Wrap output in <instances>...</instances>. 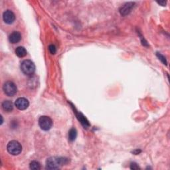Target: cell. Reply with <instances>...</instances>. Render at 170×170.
Segmentation results:
<instances>
[{
    "mask_svg": "<svg viewBox=\"0 0 170 170\" xmlns=\"http://www.w3.org/2000/svg\"><path fill=\"white\" fill-rule=\"evenodd\" d=\"M7 149L8 152L13 156H17L22 151V146L19 142L16 140H12L7 144Z\"/></svg>",
    "mask_w": 170,
    "mask_h": 170,
    "instance_id": "3957f363",
    "label": "cell"
},
{
    "mask_svg": "<svg viewBox=\"0 0 170 170\" xmlns=\"http://www.w3.org/2000/svg\"><path fill=\"white\" fill-rule=\"evenodd\" d=\"M39 125L43 130L47 131L51 128L53 126V121L49 116H42L39 119Z\"/></svg>",
    "mask_w": 170,
    "mask_h": 170,
    "instance_id": "5b68a950",
    "label": "cell"
},
{
    "mask_svg": "<svg viewBox=\"0 0 170 170\" xmlns=\"http://www.w3.org/2000/svg\"><path fill=\"white\" fill-rule=\"evenodd\" d=\"M157 3H159V5H162V6H164L166 4V2H165V1H163V2H158Z\"/></svg>",
    "mask_w": 170,
    "mask_h": 170,
    "instance_id": "e0dca14e",
    "label": "cell"
},
{
    "mask_svg": "<svg viewBox=\"0 0 170 170\" xmlns=\"http://www.w3.org/2000/svg\"><path fill=\"white\" fill-rule=\"evenodd\" d=\"M21 71L26 74V75H32L35 71V66L33 62L30 60H25L21 64Z\"/></svg>",
    "mask_w": 170,
    "mask_h": 170,
    "instance_id": "7a4b0ae2",
    "label": "cell"
},
{
    "mask_svg": "<svg viewBox=\"0 0 170 170\" xmlns=\"http://www.w3.org/2000/svg\"><path fill=\"white\" fill-rule=\"evenodd\" d=\"M21 35L18 31H13L11 35H9V41L10 43L13 44L17 43L21 41Z\"/></svg>",
    "mask_w": 170,
    "mask_h": 170,
    "instance_id": "9c48e42d",
    "label": "cell"
},
{
    "mask_svg": "<svg viewBox=\"0 0 170 170\" xmlns=\"http://www.w3.org/2000/svg\"><path fill=\"white\" fill-rule=\"evenodd\" d=\"M130 168L132 169H139V168L137 166V164L136 163H132L131 166H130Z\"/></svg>",
    "mask_w": 170,
    "mask_h": 170,
    "instance_id": "2e32d148",
    "label": "cell"
},
{
    "mask_svg": "<svg viewBox=\"0 0 170 170\" xmlns=\"http://www.w3.org/2000/svg\"><path fill=\"white\" fill-rule=\"evenodd\" d=\"M49 52L52 54H54L57 52V48L54 45H50L49 46Z\"/></svg>",
    "mask_w": 170,
    "mask_h": 170,
    "instance_id": "5bb4252c",
    "label": "cell"
},
{
    "mask_svg": "<svg viewBox=\"0 0 170 170\" xmlns=\"http://www.w3.org/2000/svg\"><path fill=\"white\" fill-rule=\"evenodd\" d=\"M3 90L6 95L9 97H13L17 93V88L16 84L12 81H7L3 84Z\"/></svg>",
    "mask_w": 170,
    "mask_h": 170,
    "instance_id": "277c9868",
    "label": "cell"
},
{
    "mask_svg": "<svg viewBox=\"0 0 170 170\" xmlns=\"http://www.w3.org/2000/svg\"><path fill=\"white\" fill-rule=\"evenodd\" d=\"M157 55H158V57H159V59H160L161 60V61L165 64H167V62H166V58H165L163 55H162V54H159V53H158L157 54Z\"/></svg>",
    "mask_w": 170,
    "mask_h": 170,
    "instance_id": "9a60e30c",
    "label": "cell"
},
{
    "mask_svg": "<svg viewBox=\"0 0 170 170\" xmlns=\"http://www.w3.org/2000/svg\"><path fill=\"white\" fill-rule=\"evenodd\" d=\"M15 105L17 109L20 111H24L29 107V102L28 100L25 98H17L16 102H15Z\"/></svg>",
    "mask_w": 170,
    "mask_h": 170,
    "instance_id": "8992f818",
    "label": "cell"
},
{
    "mask_svg": "<svg viewBox=\"0 0 170 170\" xmlns=\"http://www.w3.org/2000/svg\"><path fill=\"white\" fill-rule=\"evenodd\" d=\"M134 3L132 2L126 3L120 8V13L123 15V16H126V15L129 14L131 12L132 8L134 7Z\"/></svg>",
    "mask_w": 170,
    "mask_h": 170,
    "instance_id": "ba28073f",
    "label": "cell"
},
{
    "mask_svg": "<svg viewBox=\"0 0 170 170\" xmlns=\"http://www.w3.org/2000/svg\"><path fill=\"white\" fill-rule=\"evenodd\" d=\"M77 136V132L76 129L71 128L68 132V139L71 142H73L75 140V139Z\"/></svg>",
    "mask_w": 170,
    "mask_h": 170,
    "instance_id": "7c38bea8",
    "label": "cell"
},
{
    "mask_svg": "<svg viewBox=\"0 0 170 170\" xmlns=\"http://www.w3.org/2000/svg\"><path fill=\"white\" fill-rule=\"evenodd\" d=\"M16 55L20 58H23L26 57L27 54V50L23 47H18L16 49Z\"/></svg>",
    "mask_w": 170,
    "mask_h": 170,
    "instance_id": "8fae6325",
    "label": "cell"
},
{
    "mask_svg": "<svg viewBox=\"0 0 170 170\" xmlns=\"http://www.w3.org/2000/svg\"><path fill=\"white\" fill-rule=\"evenodd\" d=\"M3 19L5 23L7 24H12L14 22L15 19H16V16L15 14L11 10H6V12L3 13Z\"/></svg>",
    "mask_w": 170,
    "mask_h": 170,
    "instance_id": "52a82bcc",
    "label": "cell"
},
{
    "mask_svg": "<svg viewBox=\"0 0 170 170\" xmlns=\"http://www.w3.org/2000/svg\"><path fill=\"white\" fill-rule=\"evenodd\" d=\"M2 106L3 111L7 112H12L13 110V104L10 101H5L2 103Z\"/></svg>",
    "mask_w": 170,
    "mask_h": 170,
    "instance_id": "30bf717a",
    "label": "cell"
},
{
    "mask_svg": "<svg viewBox=\"0 0 170 170\" xmlns=\"http://www.w3.org/2000/svg\"><path fill=\"white\" fill-rule=\"evenodd\" d=\"M67 159L64 158L51 157L47 160V168L49 169H59L60 166L67 164Z\"/></svg>",
    "mask_w": 170,
    "mask_h": 170,
    "instance_id": "6da1fadb",
    "label": "cell"
},
{
    "mask_svg": "<svg viewBox=\"0 0 170 170\" xmlns=\"http://www.w3.org/2000/svg\"><path fill=\"white\" fill-rule=\"evenodd\" d=\"M30 169L34 170H38L41 169V165L37 161H33L30 163Z\"/></svg>",
    "mask_w": 170,
    "mask_h": 170,
    "instance_id": "4fadbf2b",
    "label": "cell"
}]
</instances>
